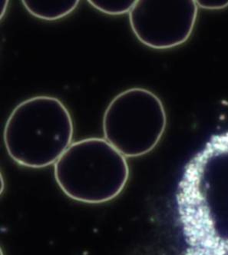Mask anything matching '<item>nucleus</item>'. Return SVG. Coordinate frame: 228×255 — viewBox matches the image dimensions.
Listing matches in <instances>:
<instances>
[{
  "mask_svg": "<svg viewBox=\"0 0 228 255\" xmlns=\"http://www.w3.org/2000/svg\"><path fill=\"white\" fill-rule=\"evenodd\" d=\"M176 202L182 255H228V131L212 136L188 161Z\"/></svg>",
  "mask_w": 228,
  "mask_h": 255,
  "instance_id": "obj_1",
  "label": "nucleus"
},
{
  "mask_svg": "<svg viewBox=\"0 0 228 255\" xmlns=\"http://www.w3.org/2000/svg\"><path fill=\"white\" fill-rule=\"evenodd\" d=\"M198 13L194 0H138L129 12V22L141 43L151 49H168L191 37Z\"/></svg>",
  "mask_w": 228,
  "mask_h": 255,
  "instance_id": "obj_5",
  "label": "nucleus"
},
{
  "mask_svg": "<svg viewBox=\"0 0 228 255\" xmlns=\"http://www.w3.org/2000/svg\"><path fill=\"white\" fill-rule=\"evenodd\" d=\"M92 6L97 10L110 15L129 13L134 7V0H89Z\"/></svg>",
  "mask_w": 228,
  "mask_h": 255,
  "instance_id": "obj_7",
  "label": "nucleus"
},
{
  "mask_svg": "<svg viewBox=\"0 0 228 255\" xmlns=\"http://www.w3.org/2000/svg\"><path fill=\"white\" fill-rule=\"evenodd\" d=\"M22 5L31 15L38 19L54 21L72 13L79 0H23Z\"/></svg>",
  "mask_w": 228,
  "mask_h": 255,
  "instance_id": "obj_6",
  "label": "nucleus"
},
{
  "mask_svg": "<svg viewBox=\"0 0 228 255\" xmlns=\"http://www.w3.org/2000/svg\"><path fill=\"white\" fill-rule=\"evenodd\" d=\"M8 1H1V19H2L5 10H6L7 6H8Z\"/></svg>",
  "mask_w": 228,
  "mask_h": 255,
  "instance_id": "obj_9",
  "label": "nucleus"
},
{
  "mask_svg": "<svg viewBox=\"0 0 228 255\" xmlns=\"http://www.w3.org/2000/svg\"><path fill=\"white\" fill-rule=\"evenodd\" d=\"M197 5L200 8L208 10H218V9H224L228 6V0L224 1H217V0H198L196 1Z\"/></svg>",
  "mask_w": 228,
  "mask_h": 255,
  "instance_id": "obj_8",
  "label": "nucleus"
},
{
  "mask_svg": "<svg viewBox=\"0 0 228 255\" xmlns=\"http://www.w3.org/2000/svg\"><path fill=\"white\" fill-rule=\"evenodd\" d=\"M167 126L161 99L148 89L131 88L109 103L103 120L105 139L125 158H137L152 151Z\"/></svg>",
  "mask_w": 228,
  "mask_h": 255,
  "instance_id": "obj_4",
  "label": "nucleus"
},
{
  "mask_svg": "<svg viewBox=\"0 0 228 255\" xmlns=\"http://www.w3.org/2000/svg\"><path fill=\"white\" fill-rule=\"evenodd\" d=\"M74 125L61 100L39 96L19 103L8 116L3 141L15 162L43 168L59 160L72 144Z\"/></svg>",
  "mask_w": 228,
  "mask_h": 255,
  "instance_id": "obj_2",
  "label": "nucleus"
},
{
  "mask_svg": "<svg viewBox=\"0 0 228 255\" xmlns=\"http://www.w3.org/2000/svg\"><path fill=\"white\" fill-rule=\"evenodd\" d=\"M56 183L76 202L103 204L121 193L129 178L125 157L105 138L72 143L54 165Z\"/></svg>",
  "mask_w": 228,
  "mask_h": 255,
  "instance_id": "obj_3",
  "label": "nucleus"
}]
</instances>
